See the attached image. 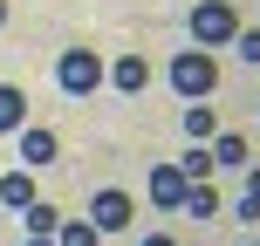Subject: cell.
Here are the masks:
<instances>
[{
  "label": "cell",
  "mask_w": 260,
  "mask_h": 246,
  "mask_svg": "<svg viewBox=\"0 0 260 246\" xmlns=\"http://www.w3.org/2000/svg\"><path fill=\"white\" fill-rule=\"evenodd\" d=\"M171 89H178L185 103L212 96V89H219V62H212L206 48H185V55H171Z\"/></svg>",
  "instance_id": "1"
},
{
  "label": "cell",
  "mask_w": 260,
  "mask_h": 246,
  "mask_svg": "<svg viewBox=\"0 0 260 246\" xmlns=\"http://www.w3.org/2000/svg\"><path fill=\"white\" fill-rule=\"evenodd\" d=\"M240 34V14L226 7V0H199L192 7V48H219V41Z\"/></svg>",
  "instance_id": "2"
},
{
  "label": "cell",
  "mask_w": 260,
  "mask_h": 246,
  "mask_svg": "<svg viewBox=\"0 0 260 246\" xmlns=\"http://www.w3.org/2000/svg\"><path fill=\"white\" fill-rule=\"evenodd\" d=\"M55 82H62V96H96V89H103V55L69 48L62 62H55Z\"/></svg>",
  "instance_id": "3"
},
{
  "label": "cell",
  "mask_w": 260,
  "mask_h": 246,
  "mask_svg": "<svg viewBox=\"0 0 260 246\" xmlns=\"http://www.w3.org/2000/svg\"><path fill=\"white\" fill-rule=\"evenodd\" d=\"M130 219H137L130 192H117V185H110V192H96V205H89V226H96V233H123Z\"/></svg>",
  "instance_id": "4"
},
{
  "label": "cell",
  "mask_w": 260,
  "mask_h": 246,
  "mask_svg": "<svg viewBox=\"0 0 260 246\" xmlns=\"http://www.w3.org/2000/svg\"><path fill=\"white\" fill-rule=\"evenodd\" d=\"M185 185H192V178H185L178 164H157V171H151V205H157V212H178V205H185Z\"/></svg>",
  "instance_id": "5"
},
{
  "label": "cell",
  "mask_w": 260,
  "mask_h": 246,
  "mask_svg": "<svg viewBox=\"0 0 260 246\" xmlns=\"http://www.w3.org/2000/svg\"><path fill=\"white\" fill-rule=\"evenodd\" d=\"M103 82H117L123 96H144L151 89V62H144V55H117V62L103 68Z\"/></svg>",
  "instance_id": "6"
},
{
  "label": "cell",
  "mask_w": 260,
  "mask_h": 246,
  "mask_svg": "<svg viewBox=\"0 0 260 246\" xmlns=\"http://www.w3.org/2000/svg\"><path fill=\"white\" fill-rule=\"evenodd\" d=\"M14 137H21V164H27V171H35V164H55V130H41V123H21Z\"/></svg>",
  "instance_id": "7"
},
{
  "label": "cell",
  "mask_w": 260,
  "mask_h": 246,
  "mask_svg": "<svg viewBox=\"0 0 260 246\" xmlns=\"http://www.w3.org/2000/svg\"><path fill=\"white\" fill-rule=\"evenodd\" d=\"M0 205L27 212V205H35V178H27V171H0Z\"/></svg>",
  "instance_id": "8"
},
{
  "label": "cell",
  "mask_w": 260,
  "mask_h": 246,
  "mask_svg": "<svg viewBox=\"0 0 260 246\" xmlns=\"http://www.w3.org/2000/svg\"><path fill=\"white\" fill-rule=\"evenodd\" d=\"M21 123H27V96L14 89V82H0V137H14Z\"/></svg>",
  "instance_id": "9"
},
{
  "label": "cell",
  "mask_w": 260,
  "mask_h": 246,
  "mask_svg": "<svg viewBox=\"0 0 260 246\" xmlns=\"http://www.w3.org/2000/svg\"><path fill=\"white\" fill-rule=\"evenodd\" d=\"M178 212H192V219H212V212H219V192H212V178L185 185V205H178Z\"/></svg>",
  "instance_id": "10"
},
{
  "label": "cell",
  "mask_w": 260,
  "mask_h": 246,
  "mask_svg": "<svg viewBox=\"0 0 260 246\" xmlns=\"http://www.w3.org/2000/svg\"><path fill=\"white\" fill-rule=\"evenodd\" d=\"M212 164H240V171H247V137H233V130H219V137H212Z\"/></svg>",
  "instance_id": "11"
},
{
  "label": "cell",
  "mask_w": 260,
  "mask_h": 246,
  "mask_svg": "<svg viewBox=\"0 0 260 246\" xmlns=\"http://www.w3.org/2000/svg\"><path fill=\"white\" fill-rule=\"evenodd\" d=\"M55 226H62V212L35 198V205H27V239H55Z\"/></svg>",
  "instance_id": "12"
},
{
  "label": "cell",
  "mask_w": 260,
  "mask_h": 246,
  "mask_svg": "<svg viewBox=\"0 0 260 246\" xmlns=\"http://www.w3.org/2000/svg\"><path fill=\"white\" fill-rule=\"evenodd\" d=\"M96 239H103V233H96L89 219H62V226H55V246H96Z\"/></svg>",
  "instance_id": "13"
},
{
  "label": "cell",
  "mask_w": 260,
  "mask_h": 246,
  "mask_svg": "<svg viewBox=\"0 0 260 246\" xmlns=\"http://www.w3.org/2000/svg\"><path fill=\"white\" fill-rule=\"evenodd\" d=\"M178 171H185V178L199 185V178H212V171H219V164H212V151H206V144H192V157H185Z\"/></svg>",
  "instance_id": "14"
},
{
  "label": "cell",
  "mask_w": 260,
  "mask_h": 246,
  "mask_svg": "<svg viewBox=\"0 0 260 246\" xmlns=\"http://www.w3.org/2000/svg\"><path fill=\"white\" fill-rule=\"evenodd\" d=\"M185 137H192V144L219 137V130H212V110H185Z\"/></svg>",
  "instance_id": "15"
},
{
  "label": "cell",
  "mask_w": 260,
  "mask_h": 246,
  "mask_svg": "<svg viewBox=\"0 0 260 246\" xmlns=\"http://www.w3.org/2000/svg\"><path fill=\"white\" fill-rule=\"evenodd\" d=\"M233 48L247 55V62H260V27H240V34H233Z\"/></svg>",
  "instance_id": "16"
},
{
  "label": "cell",
  "mask_w": 260,
  "mask_h": 246,
  "mask_svg": "<svg viewBox=\"0 0 260 246\" xmlns=\"http://www.w3.org/2000/svg\"><path fill=\"white\" fill-rule=\"evenodd\" d=\"M247 198H253V205H260V164L247 171Z\"/></svg>",
  "instance_id": "17"
},
{
  "label": "cell",
  "mask_w": 260,
  "mask_h": 246,
  "mask_svg": "<svg viewBox=\"0 0 260 246\" xmlns=\"http://www.w3.org/2000/svg\"><path fill=\"white\" fill-rule=\"evenodd\" d=\"M144 246H178V239H165V233H151V239H144Z\"/></svg>",
  "instance_id": "18"
},
{
  "label": "cell",
  "mask_w": 260,
  "mask_h": 246,
  "mask_svg": "<svg viewBox=\"0 0 260 246\" xmlns=\"http://www.w3.org/2000/svg\"><path fill=\"white\" fill-rule=\"evenodd\" d=\"M27 246H55V239H27Z\"/></svg>",
  "instance_id": "19"
},
{
  "label": "cell",
  "mask_w": 260,
  "mask_h": 246,
  "mask_svg": "<svg viewBox=\"0 0 260 246\" xmlns=\"http://www.w3.org/2000/svg\"><path fill=\"white\" fill-rule=\"evenodd\" d=\"M0 21H7V0H0Z\"/></svg>",
  "instance_id": "20"
}]
</instances>
